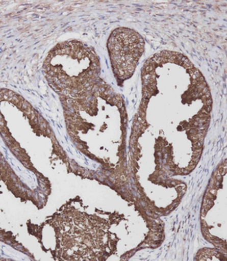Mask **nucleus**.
Returning a JSON list of instances; mask_svg holds the SVG:
<instances>
[{"instance_id": "nucleus-1", "label": "nucleus", "mask_w": 227, "mask_h": 261, "mask_svg": "<svg viewBox=\"0 0 227 261\" xmlns=\"http://www.w3.org/2000/svg\"><path fill=\"white\" fill-rule=\"evenodd\" d=\"M45 77L56 88L88 86L99 77L100 66L95 51L77 40L59 43L49 51L43 67Z\"/></svg>"}, {"instance_id": "nucleus-2", "label": "nucleus", "mask_w": 227, "mask_h": 261, "mask_svg": "<svg viewBox=\"0 0 227 261\" xmlns=\"http://www.w3.org/2000/svg\"><path fill=\"white\" fill-rule=\"evenodd\" d=\"M108 49L114 75L124 81L134 73L144 51V40L134 30L117 29L109 38Z\"/></svg>"}]
</instances>
